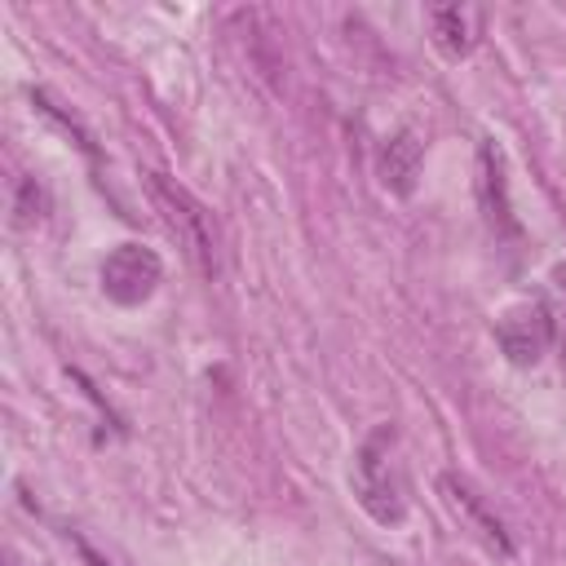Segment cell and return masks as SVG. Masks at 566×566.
<instances>
[{
	"label": "cell",
	"instance_id": "cell-6",
	"mask_svg": "<svg viewBox=\"0 0 566 566\" xmlns=\"http://www.w3.org/2000/svg\"><path fill=\"white\" fill-rule=\"evenodd\" d=\"M478 203H482V217H486V226L495 230V239H522V226H517L513 203H509L504 150H500L491 137L478 142Z\"/></svg>",
	"mask_w": 566,
	"mask_h": 566
},
{
	"label": "cell",
	"instance_id": "cell-4",
	"mask_svg": "<svg viewBox=\"0 0 566 566\" xmlns=\"http://www.w3.org/2000/svg\"><path fill=\"white\" fill-rule=\"evenodd\" d=\"M438 491H442L447 509L460 517V526H464L482 548H491L495 557H513V535H509L504 517L486 504V495H482L469 478H460V473H438Z\"/></svg>",
	"mask_w": 566,
	"mask_h": 566
},
{
	"label": "cell",
	"instance_id": "cell-9",
	"mask_svg": "<svg viewBox=\"0 0 566 566\" xmlns=\"http://www.w3.org/2000/svg\"><path fill=\"white\" fill-rule=\"evenodd\" d=\"M49 212V190L35 177H22L13 186V226H35Z\"/></svg>",
	"mask_w": 566,
	"mask_h": 566
},
{
	"label": "cell",
	"instance_id": "cell-7",
	"mask_svg": "<svg viewBox=\"0 0 566 566\" xmlns=\"http://www.w3.org/2000/svg\"><path fill=\"white\" fill-rule=\"evenodd\" d=\"M424 18H429L433 44H438L447 57L473 53V44L482 40V27H486V13L473 9V4H433Z\"/></svg>",
	"mask_w": 566,
	"mask_h": 566
},
{
	"label": "cell",
	"instance_id": "cell-10",
	"mask_svg": "<svg viewBox=\"0 0 566 566\" xmlns=\"http://www.w3.org/2000/svg\"><path fill=\"white\" fill-rule=\"evenodd\" d=\"M553 287H557V301H562V314H557V336H562V354H566V265L553 270Z\"/></svg>",
	"mask_w": 566,
	"mask_h": 566
},
{
	"label": "cell",
	"instance_id": "cell-5",
	"mask_svg": "<svg viewBox=\"0 0 566 566\" xmlns=\"http://www.w3.org/2000/svg\"><path fill=\"white\" fill-rule=\"evenodd\" d=\"M97 279H102L106 301H115V305H142V301H150V292L159 287L164 261H159L150 248H142V243H119V248L106 252Z\"/></svg>",
	"mask_w": 566,
	"mask_h": 566
},
{
	"label": "cell",
	"instance_id": "cell-2",
	"mask_svg": "<svg viewBox=\"0 0 566 566\" xmlns=\"http://www.w3.org/2000/svg\"><path fill=\"white\" fill-rule=\"evenodd\" d=\"M146 190L155 199V208L164 212L168 230L177 234V243L186 248V256L199 265L203 279H217L221 274V234H217V221L212 212L177 181H168L164 172H146Z\"/></svg>",
	"mask_w": 566,
	"mask_h": 566
},
{
	"label": "cell",
	"instance_id": "cell-8",
	"mask_svg": "<svg viewBox=\"0 0 566 566\" xmlns=\"http://www.w3.org/2000/svg\"><path fill=\"white\" fill-rule=\"evenodd\" d=\"M420 159H424V142L411 128H398L394 137H385V146L376 155L380 186L394 190V195H411L416 190V177H420Z\"/></svg>",
	"mask_w": 566,
	"mask_h": 566
},
{
	"label": "cell",
	"instance_id": "cell-3",
	"mask_svg": "<svg viewBox=\"0 0 566 566\" xmlns=\"http://www.w3.org/2000/svg\"><path fill=\"white\" fill-rule=\"evenodd\" d=\"M557 336V318L544 301H517L495 318V340L513 367H535Z\"/></svg>",
	"mask_w": 566,
	"mask_h": 566
},
{
	"label": "cell",
	"instance_id": "cell-1",
	"mask_svg": "<svg viewBox=\"0 0 566 566\" xmlns=\"http://www.w3.org/2000/svg\"><path fill=\"white\" fill-rule=\"evenodd\" d=\"M349 478H354V495L371 522L398 526L407 517V491H402V469L394 455V429L389 424H376L363 438Z\"/></svg>",
	"mask_w": 566,
	"mask_h": 566
}]
</instances>
